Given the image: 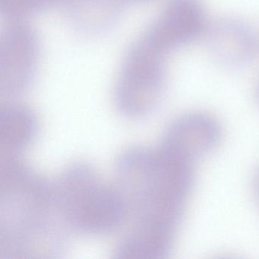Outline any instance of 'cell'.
Wrapping results in <instances>:
<instances>
[{"label": "cell", "mask_w": 259, "mask_h": 259, "mask_svg": "<svg viewBox=\"0 0 259 259\" xmlns=\"http://www.w3.org/2000/svg\"><path fill=\"white\" fill-rule=\"evenodd\" d=\"M164 57L139 38L127 53L119 69L116 84L119 102L147 105L154 101L164 81Z\"/></svg>", "instance_id": "1"}, {"label": "cell", "mask_w": 259, "mask_h": 259, "mask_svg": "<svg viewBox=\"0 0 259 259\" xmlns=\"http://www.w3.org/2000/svg\"><path fill=\"white\" fill-rule=\"evenodd\" d=\"M205 30L206 15L201 0H167L142 38L166 56L194 41Z\"/></svg>", "instance_id": "2"}, {"label": "cell", "mask_w": 259, "mask_h": 259, "mask_svg": "<svg viewBox=\"0 0 259 259\" xmlns=\"http://www.w3.org/2000/svg\"><path fill=\"white\" fill-rule=\"evenodd\" d=\"M35 31L24 18L12 19L0 40V79L8 89H21L34 76L39 60Z\"/></svg>", "instance_id": "3"}, {"label": "cell", "mask_w": 259, "mask_h": 259, "mask_svg": "<svg viewBox=\"0 0 259 259\" xmlns=\"http://www.w3.org/2000/svg\"><path fill=\"white\" fill-rule=\"evenodd\" d=\"M208 49L213 60L227 69L249 63L257 52L258 39L253 27L243 19L227 18L208 31Z\"/></svg>", "instance_id": "4"}, {"label": "cell", "mask_w": 259, "mask_h": 259, "mask_svg": "<svg viewBox=\"0 0 259 259\" xmlns=\"http://www.w3.org/2000/svg\"><path fill=\"white\" fill-rule=\"evenodd\" d=\"M125 0H66L69 19L86 32H97L113 24Z\"/></svg>", "instance_id": "5"}, {"label": "cell", "mask_w": 259, "mask_h": 259, "mask_svg": "<svg viewBox=\"0 0 259 259\" xmlns=\"http://www.w3.org/2000/svg\"><path fill=\"white\" fill-rule=\"evenodd\" d=\"M0 7L12 19H22L41 5L40 0H0Z\"/></svg>", "instance_id": "6"}, {"label": "cell", "mask_w": 259, "mask_h": 259, "mask_svg": "<svg viewBox=\"0 0 259 259\" xmlns=\"http://www.w3.org/2000/svg\"><path fill=\"white\" fill-rule=\"evenodd\" d=\"M66 0H40L41 7H52V6L57 5L61 3L66 2Z\"/></svg>", "instance_id": "7"}]
</instances>
